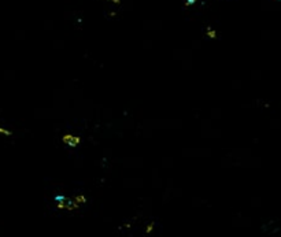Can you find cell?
Wrapping results in <instances>:
<instances>
[{
	"label": "cell",
	"mask_w": 281,
	"mask_h": 237,
	"mask_svg": "<svg viewBox=\"0 0 281 237\" xmlns=\"http://www.w3.org/2000/svg\"><path fill=\"white\" fill-rule=\"evenodd\" d=\"M62 140H63L64 144L70 145V147H75V145H78L80 141H81L78 136H73V135H64Z\"/></svg>",
	"instance_id": "1"
},
{
	"label": "cell",
	"mask_w": 281,
	"mask_h": 237,
	"mask_svg": "<svg viewBox=\"0 0 281 237\" xmlns=\"http://www.w3.org/2000/svg\"><path fill=\"white\" fill-rule=\"evenodd\" d=\"M207 36H209V37H211V39H215V37H217V33L214 32L211 28H209V29H207Z\"/></svg>",
	"instance_id": "2"
},
{
	"label": "cell",
	"mask_w": 281,
	"mask_h": 237,
	"mask_svg": "<svg viewBox=\"0 0 281 237\" xmlns=\"http://www.w3.org/2000/svg\"><path fill=\"white\" fill-rule=\"evenodd\" d=\"M85 202H86L85 196H77L75 198V203H85Z\"/></svg>",
	"instance_id": "3"
},
{
	"label": "cell",
	"mask_w": 281,
	"mask_h": 237,
	"mask_svg": "<svg viewBox=\"0 0 281 237\" xmlns=\"http://www.w3.org/2000/svg\"><path fill=\"white\" fill-rule=\"evenodd\" d=\"M0 133H3V135H6V136H10L11 135L10 130H6V129H3V127H0Z\"/></svg>",
	"instance_id": "4"
},
{
	"label": "cell",
	"mask_w": 281,
	"mask_h": 237,
	"mask_svg": "<svg viewBox=\"0 0 281 237\" xmlns=\"http://www.w3.org/2000/svg\"><path fill=\"white\" fill-rule=\"evenodd\" d=\"M152 229H154V223H151V225H148V226H147V233H151V232H152Z\"/></svg>",
	"instance_id": "5"
},
{
	"label": "cell",
	"mask_w": 281,
	"mask_h": 237,
	"mask_svg": "<svg viewBox=\"0 0 281 237\" xmlns=\"http://www.w3.org/2000/svg\"><path fill=\"white\" fill-rule=\"evenodd\" d=\"M196 0H187V6H191V4H193Z\"/></svg>",
	"instance_id": "6"
},
{
	"label": "cell",
	"mask_w": 281,
	"mask_h": 237,
	"mask_svg": "<svg viewBox=\"0 0 281 237\" xmlns=\"http://www.w3.org/2000/svg\"><path fill=\"white\" fill-rule=\"evenodd\" d=\"M278 1H281V0H278Z\"/></svg>",
	"instance_id": "7"
}]
</instances>
